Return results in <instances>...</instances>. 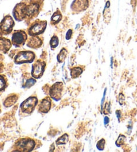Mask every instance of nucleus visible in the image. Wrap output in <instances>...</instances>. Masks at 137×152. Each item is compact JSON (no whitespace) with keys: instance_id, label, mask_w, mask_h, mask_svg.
<instances>
[{"instance_id":"obj_1","label":"nucleus","mask_w":137,"mask_h":152,"mask_svg":"<svg viewBox=\"0 0 137 152\" xmlns=\"http://www.w3.org/2000/svg\"><path fill=\"white\" fill-rule=\"evenodd\" d=\"M36 58V54L31 51H21L15 55L14 62L16 64L33 63Z\"/></svg>"},{"instance_id":"obj_2","label":"nucleus","mask_w":137,"mask_h":152,"mask_svg":"<svg viewBox=\"0 0 137 152\" xmlns=\"http://www.w3.org/2000/svg\"><path fill=\"white\" fill-rule=\"evenodd\" d=\"M36 147V142L34 140L30 138H23L17 140L15 143L16 151L30 152L33 151Z\"/></svg>"},{"instance_id":"obj_3","label":"nucleus","mask_w":137,"mask_h":152,"mask_svg":"<svg viewBox=\"0 0 137 152\" xmlns=\"http://www.w3.org/2000/svg\"><path fill=\"white\" fill-rule=\"evenodd\" d=\"M38 104V99L36 96H30L21 103L20 111L23 113L30 115L35 110Z\"/></svg>"},{"instance_id":"obj_4","label":"nucleus","mask_w":137,"mask_h":152,"mask_svg":"<svg viewBox=\"0 0 137 152\" xmlns=\"http://www.w3.org/2000/svg\"><path fill=\"white\" fill-rule=\"evenodd\" d=\"M46 63L41 60H38L31 65V75L36 79H39L44 75Z\"/></svg>"},{"instance_id":"obj_5","label":"nucleus","mask_w":137,"mask_h":152,"mask_svg":"<svg viewBox=\"0 0 137 152\" xmlns=\"http://www.w3.org/2000/svg\"><path fill=\"white\" fill-rule=\"evenodd\" d=\"M64 91V84L62 82H56L52 85L49 90V95L52 100L60 101L62 97V93Z\"/></svg>"},{"instance_id":"obj_6","label":"nucleus","mask_w":137,"mask_h":152,"mask_svg":"<svg viewBox=\"0 0 137 152\" xmlns=\"http://www.w3.org/2000/svg\"><path fill=\"white\" fill-rule=\"evenodd\" d=\"M14 21L10 15L5 16L0 22V32L3 34L7 35L12 32L14 26Z\"/></svg>"},{"instance_id":"obj_7","label":"nucleus","mask_w":137,"mask_h":152,"mask_svg":"<svg viewBox=\"0 0 137 152\" xmlns=\"http://www.w3.org/2000/svg\"><path fill=\"white\" fill-rule=\"evenodd\" d=\"M28 36L24 31L20 30L16 31L13 34L12 37V44L16 48L23 46L27 40Z\"/></svg>"},{"instance_id":"obj_8","label":"nucleus","mask_w":137,"mask_h":152,"mask_svg":"<svg viewBox=\"0 0 137 152\" xmlns=\"http://www.w3.org/2000/svg\"><path fill=\"white\" fill-rule=\"evenodd\" d=\"M47 26L46 21H40V22H35L29 28L28 34L30 36H37L42 33L46 30Z\"/></svg>"},{"instance_id":"obj_9","label":"nucleus","mask_w":137,"mask_h":152,"mask_svg":"<svg viewBox=\"0 0 137 152\" xmlns=\"http://www.w3.org/2000/svg\"><path fill=\"white\" fill-rule=\"evenodd\" d=\"M52 107V99L50 96L42 99L38 105V111L41 113H48L50 111Z\"/></svg>"},{"instance_id":"obj_10","label":"nucleus","mask_w":137,"mask_h":152,"mask_svg":"<svg viewBox=\"0 0 137 152\" xmlns=\"http://www.w3.org/2000/svg\"><path fill=\"white\" fill-rule=\"evenodd\" d=\"M26 5L24 4H19L15 6L13 10V15L15 20L22 21L26 17L24 14V7Z\"/></svg>"},{"instance_id":"obj_11","label":"nucleus","mask_w":137,"mask_h":152,"mask_svg":"<svg viewBox=\"0 0 137 152\" xmlns=\"http://www.w3.org/2000/svg\"><path fill=\"white\" fill-rule=\"evenodd\" d=\"M39 9V4L36 3H33L28 6H26L24 7V14L26 16L33 17L38 14Z\"/></svg>"},{"instance_id":"obj_12","label":"nucleus","mask_w":137,"mask_h":152,"mask_svg":"<svg viewBox=\"0 0 137 152\" xmlns=\"http://www.w3.org/2000/svg\"><path fill=\"white\" fill-rule=\"evenodd\" d=\"M88 6L87 0H75L72 5V9L76 11L82 12L85 10Z\"/></svg>"},{"instance_id":"obj_13","label":"nucleus","mask_w":137,"mask_h":152,"mask_svg":"<svg viewBox=\"0 0 137 152\" xmlns=\"http://www.w3.org/2000/svg\"><path fill=\"white\" fill-rule=\"evenodd\" d=\"M12 42L9 40L3 37L0 38V52L6 54L11 48Z\"/></svg>"},{"instance_id":"obj_14","label":"nucleus","mask_w":137,"mask_h":152,"mask_svg":"<svg viewBox=\"0 0 137 152\" xmlns=\"http://www.w3.org/2000/svg\"><path fill=\"white\" fill-rule=\"evenodd\" d=\"M42 41L38 36H32L27 44V46L30 48L37 49L39 48L42 46Z\"/></svg>"},{"instance_id":"obj_15","label":"nucleus","mask_w":137,"mask_h":152,"mask_svg":"<svg viewBox=\"0 0 137 152\" xmlns=\"http://www.w3.org/2000/svg\"><path fill=\"white\" fill-rule=\"evenodd\" d=\"M18 99V96L16 95H11L9 96L5 99V101L4 102V106L5 107H10L16 103V102L17 101Z\"/></svg>"},{"instance_id":"obj_16","label":"nucleus","mask_w":137,"mask_h":152,"mask_svg":"<svg viewBox=\"0 0 137 152\" xmlns=\"http://www.w3.org/2000/svg\"><path fill=\"white\" fill-rule=\"evenodd\" d=\"M83 69L81 67L76 66L70 69V77L72 79H76V78H78L82 74Z\"/></svg>"},{"instance_id":"obj_17","label":"nucleus","mask_w":137,"mask_h":152,"mask_svg":"<svg viewBox=\"0 0 137 152\" xmlns=\"http://www.w3.org/2000/svg\"><path fill=\"white\" fill-rule=\"evenodd\" d=\"M68 54V50L66 48H62L59 54H58L57 56V61L59 62V63H62L63 62H64V60L66 58Z\"/></svg>"},{"instance_id":"obj_18","label":"nucleus","mask_w":137,"mask_h":152,"mask_svg":"<svg viewBox=\"0 0 137 152\" xmlns=\"http://www.w3.org/2000/svg\"><path fill=\"white\" fill-rule=\"evenodd\" d=\"M68 141H69V135L67 133H64L56 141V144L57 145H66L68 142Z\"/></svg>"},{"instance_id":"obj_19","label":"nucleus","mask_w":137,"mask_h":152,"mask_svg":"<svg viewBox=\"0 0 137 152\" xmlns=\"http://www.w3.org/2000/svg\"><path fill=\"white\" fill-rule=\"evenodd\" d=\"M62 18V15L59 11H56V12L54 13V14L52 15L51 18V22L53 24H56V23H59L61 21Z\"/></svg>"},{"instance_id":"obj_20","label":"nucleus","mask_w":137,"mask_h":152,"mask_svg":"<svg viewBox=\"0 0 137 152\" xmlns=\"http://www.w3.org/2000/svg\"><path fill=\"white\" fill-rule=\"evenodd\" d=\"M126 140V136L122 135V134H120L119 135H118L117 140L116 141L115 145H117L118 148H120L121 146H122L124 144H125Z\"/></svg>"},{"instance_id":"obj_21","label":"nucleus","mask_w":137,"mask_h":152,"mask_svg":"<svg viewBox=\"0 0 137 152\" xmlns=\"http://www.w3.org/2000/svg\"><path fill=\"white\" fill-rule=\"evenodd\" d=\"M7 80L4 76L0 75V93L3 92L7 87Z\"/></svg>"},{"instance_id":"obj_22","label":"nucleus","mask_w":137,"mask_h":152,"mask_svg":"<svg viewBox=\"0 0 137 152\" xmlns=\"http://www.w3.org/2000/svg\"><path fill=\"white\" fill-rule=\"evenodd\" d=\"M50 45L52 50L56 48L59 45V39L56 36H54L51 38L50 41Z\"/></svg>"},{"instance_id":"obj_23","label":"nucleus","mask_w":137,"mask_h":152,"mask_svg":"<svg viewBox=\"0 0 137 152\" xmlns=\"http://www.w3.org/2000/svg\"><path fill=\"white\" fill-rule=\"evenodd\" d=\"M37 82V79L34 78L33 77H31L30 78H29L27 80H26L25 85L23 86V88H30L31 86H33Z\"/></svg>"},{"instance_id":"obj_24","label":"nucleus","mask_w":137,"mask_h":152,"mask_svg":"<svg viewBox=\"0 0 137 152\" xmlns=\"http://www.w3.org/2000/svg\"><path fill=\"white\" fill-rule=\"evenodd\" d=\"M105 144H106V141L104 139H101V140H99L96 143V148L98 149L99 151H103L105 148Z\"/></svg>"},{"instance_id":"obj_25","label":"nucleus","mask_w":137,"mask_h":152,"mask_svg":"<svg viewBox=\"0 0 137 152\" xmlns=\"http://www.w3.org/2000/svg\"><path fill=\"white\" fill-rule=\"evenodd\" d=\"M110 108H111V106H110V102L109 103H106L104 104V107H103V110H102V113L105 115H108L111 113L110 112Z\"/></svg>"},{"instance_id":"obj_26","label":"nucleus","mask_w":137,"mask_h":152,"mask_svg":"<svg viewBox=\"0 0 137 152\" xmlns=\"http://www.w3.org/2000/svg\"><path fill=\"white\" fill-rule=\"evenodd\" d=\"M118 103H119L120 105H123L125 104V97L124 96L123 93H120L119 95L118 96Z\"/></svg>"},{"instance_id":"obj_27","label":"nucleus","mask_w":137,"mask_h":152,"mask_svg":"<svg viewBox=\"0 0 137 152\" xmlns=\"http://www.w3.org/2000/svg\"><path fill=\"white\" fill-rule=\"evenodd\" d=\"M106 88H105L104 92V95H103V97L102 99V101H101V113L102 114V110H103V107H104V99H105V95H106Z\"/></svg>"},{"instance_id":"obj_28","label":"nucleus","mask_w":137,"mask_h":152,"mask_svg":"<svg viewBox=\"0 0 137 152\" xmlns=\"http://www.w3.org/2000/svg\"><path fill=\"white\" fill-rule=\"evenodd\" d=\"M72 30H69L67 32L66 35V40H70L71 37H72Z\"/></svg>"},{"instance_id":"obj_29","label":"nucleus","mask_w":137,"mask_h":152,"mask_svg":"<svg viewBox=\"0 0 137 152\" xmlns=\"http://www.w3.org/2000/svg\"><path fill=\"white\" fill-rule=\"evenodd\" d=\"M116 115H117V117L118 119V122L120 123V120L121 118V115H122V113H121L120 110H117V111H116Z\"/></svg>"},{"instance_id":"obj_30","label":"nucleus","mask_w":137,"mask_h":152,"mask_svg":"<svg viewBox=\"0 0 137 152\" xmlns=\"http://www.w3.org/2000/svg\"><path fill=\"white\" fill-rule=\"evenodd\" d=\"M109 122H110V119H109V117H107V116H106V117H105L104 118V125H105V126H107V125H109Z\"/></svg>"},{"instance_id":"obj_31","label":"nucleus","mask_w":137,"mask_h":152,"mask_svg":"<svg viewBox=\"0 0 137 152\" xmlns=\"http://www.w3.org/2000/svg\"><path fill=\"white\" fill-rule=\"evenodd\" d=\"M112 62H113V58L112 57V58H111V68H112Z\"/></svg>"},{"instance_id":"obj_32","label":"nucleus","mask_w":137,"mask_h":152,"mask_svg":"<svg viewBox=\"0 0 137 152\" xmlns=\"http://www.w3.org/2000/svg\"><path fill=\"white\" fill-rule=\"evenodd\" d=\"M133 1H134V4H135L136 0H132V2H133Z\"/></svg>"},{"instance_id":"obj_33","label":"nucleus","mask_w":137,"mask_h":152,"mask_svg":"<svg viewBox=\"0 0 137 152\" xmlns=\"http://www.w3.org/2000/svg\"><path fill=\"white\" fill-rule=\"evenodd\" d=\"M0 113H1V110H0Z\"/></svg>"}]
</instances>
